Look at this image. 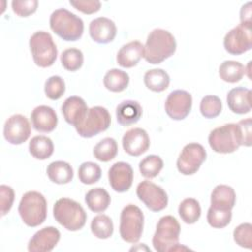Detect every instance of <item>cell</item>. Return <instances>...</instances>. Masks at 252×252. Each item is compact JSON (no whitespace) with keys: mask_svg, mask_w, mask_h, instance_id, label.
<instances>
[{"mask_svg":"<svg viewBox=\"0 0 252 252\" xmlns=\"http://www.w3.org/2000/svg\"><path fill=\"white\" fill-rule=\"evenodd\" d=\"M176 41L174 36L166 30H153L144 45V58L151 64H159L174 54Z\"/></svg>","mask_w":252,"mask_h":252,"instance_id":"1","label":"cell"},{"mask_svg":"<svg viewBox=\"0 0 252 252\" xmlns=\"http://www.w3.org/2000/svg\"><path fill=\"white\" fill-rule=\"evenodd\" d=\"M50 29L66 41H76L84 32V22L76 14L65 8L52 12L49 18Z\"/></svg>","mask_w":252,"mask_h":252,"instance_id":"2","label":"cell"},{"mask_svg":"<svg viewBox=\"0 0 252 252\" xmlns=\"http://www.w3.org/2000/svg\"><path fill=\"white\" fill-rule=\"evenodd\" d=\"M53 217L59 224L70 231L80 230L87 220V213L81 204L69 198H61L55 202Z\"/></svg>","mask_w":252,"mask_h":252,"instance_id":"3","label":"cell"},{"mask_svg":"<svg viewBox=\"0 0 252 252\" xmlns=\"http://www.w3.org/2000/svg\"><path fill=\"white\" fill-rule=\"evenodd\" d=\"M180 224L172 216L161 217L158 223L153 236V245L158 252H170L182 250L179 245Z\"/></svg>","mask_w":252,"mask_h":252,"instance_id":"4","label":"cell"},{"mask_svg":"<svg viewBox=\"0 0 252 252\" xmlns=\"http://www.w3.org/2000/svg\"><path fill=\"white\" fill-rule=\"evenodd\" d=\"M23 221L31 227L41 224L47 216V202L44 196L37 191L26 192L18 208Z\"/></svg>","mask_w":252,"mask_h":252,"instance_id":"5","label":"cell"},{"mask_svg":"<svg viewBox=\"0 0 252 252\" xmlns=\"http://www.w3.org/2000/svg\"><path fill=\"white\" fill-rule=\"evenodd\" d=\"M30 49L34 63L42 68L53 65L57 58V47L51 34L44 31H38L30 38Z\"/></svg>","mask_w":252,"mask_h":252,"instance_id":"6","label":"cell"},{"mask_svg":"<svg viewBox=\"0 0 252 252\" xmlns=\"http://www.w3.org/2000/svg\"><path fill=\"white\" fill-rule=\"evenodd\" d=\"M144 228V214L142 210L133 204L126 205L120 215L119 232L121 238L129 243L140 240Z\"/></svg>","mask_w":252,"mask_h":252,"instance_id":"7","label":"cell"},{"mask_svg":"<svg viewBox=\"0 0 252 252\" xmlns=\"http://www.w3.org/2000/svg\"><path fill=\"white\" fill-rule=\"evenodd\" d=\"M209 145L213 151L219 154H230L240 146L238 126L235 123H227L215 128L209 134Z\"/></svg>","mask_w":252,"mask_h":252,"instance_id":"8","label":"cell"},{"mask_svg":"<svg viewBox=\"0 0 252 252\" xmlns=\"http://www.w3.org/2000/svg\"><path fill=\"white\" fill-rule=\"evenodd\" d=\"M111 116L105 107L96 105L89 108L84 120L76 127L77 133L83 138H92L108 129Z\"/></svg>","mask_w":252,"mask_h":252,"instance_id":"9","label":"cell"},{"mask_svg":"<svg viewBox=\"0 0 252 252\" xmlns=\"http://www.w3.org/2000/svg\"><path fill=\"white\" fill-rule=\"evenodd\" d=\"M224 49L232 55H240L252 47L251 23H240L231 29L223 38Z\"/></svg>","mask_w":252,"mask_h":252,"instance_id":"10","label":"cell"},{"mask_svg":"<svg viewBox=\"0 0 252 252\" xmlns=\"http://www.w3.org/2000/svg\"><path fill=\"white\" fill-rule=\"evenodd\" d=\"M206 158L207 152L201 144L189 143L183 147L177 158V169L183 175H192L199 170Z\"/></svg>","mask_w":252,"mask_h":252,"instance_id":"11","label":"cell"},{"mask_svg":"<svg viewBox=\"0 0 252 252\" xmlns=\"http://www.w3.org/2000/svg\"><path fill=\"white\" fill-rule=\"evenodd\" d=\"M137 196L146 207L153 212H159L166 208L168 197L162 187L149 180L140 182L136 189Z\"/></svg>","mask_w":252,"mask_h":252,"instance_id":"12","label":"cell"},{"mask_svg":"<svg viewBox=\"0 0 252 252\" xmlns=\"http://www.w3.org/2000/svg\"><path fill=\"white\" fill-rule=\"evenodd\" d=\"M164 108L166 114L173 120L184 119L192 108V95L184 90L172 91L166 97Z\"/></svg>","mask_w":252,"mask_h":252,"instance_id":"13","label":"cell"},{"mask_svg":"<svg viewBox=\"0 0 252 252\" xmlns=\"http://www.w3.org/2000/svg\"><path fill=\"white\" fill-rule=\"evenodd\" d=\"M4 138L12 145L26 142L31 135V125L28 118L22 114L11 115L4 124Z\"/></svg>","mask_w":252,"mask_h":252,"instance_id":"14","label":"cell"},{"mask_svg":"<svg viewBox=\"0 0 252 252\" xmlns=\"http://www.w3.org/2000/svg\"><path fill=\"white\" fill-rule=\"evenodd\" d=\"M134 172L132 166L124 161H118L111 165L108 170V181L111 188L118 192H126L133 183Z\"/></svg>","mask_w":252,"mask_h":252,"instance_id":"15","label":"cell"},{"mask_svg":"<svg viewBox=\"0 0 252 252\" xmlns=\"http://www.w3.org/2000/svg\"><path fill=\"white\" fill-rule=\"evenodd\" d=\"M60 240V231L54 226H45L36 231L29 241L30 252H49Z\"/></svg>","mask_w":252,"mask_h":252,"instance_id":"16","label":"cell"},{"mask_svg":"<svg viewBox=\"0 0 252 252\" xmlns=\"http://www.w3.org/2000/svg\"><path fill=\"white\" fill-rule=\"evenodd\" d=\"M124 151L133 157H138L148 151L150 147V138L146 130L142 128L129 129L122 138Z\"/></svg>","mask_w":252,"mask_h":252,"instance_id":"17","label":"cell"},{"mask_svg":"<svg viewBox=\"0 0 252 252\" xmlns=\"http://www.w3.org/2000/svg\"><path fill=\"white\" fill-rule=\"evenodd\" d=\"M32 126L41 133L52 132L58 122L55 110L48 105H38L31 113Z\"/></svg>","mask_w":252,"mask_h":252,"instance_id":"18","label":"cell"},{"mask_svg":"<svg viewBox=\"0 0 252 252\" xmlns=\"http://www.w3.org/2000/svg\"><path fill=\"white\" fill-rule=\"evenodd\" d=\"M88 110L89 108L86 101L77 95L67 97L61 107L65 121L75 128L84 120Z\"/></svg>","mask_w":252,"mask_h":252,"instance_id":"19","label":"cell"},{"mask_svg":"<svg viewBox=\"0 0 252 252\" xmlns=\"http://www.w3.org/2000/svg\"><path fill=\"white\" fill-rule=\"evenodd\" d=\"M90 35L97 43L111 42L116 35V26L114 22L106 17L94 19L89 26Z\"/></svg>","mask_w":252,"mask_h":252,"instance_id":"20","label":"cell"},{"mask_svg":"<svg viewBox=\"0 0 252 252\" xmlns=\"http://www.w3.org/2000/svg\"><path fill=\"white\" fill-rule=\"evenodd\" d=\"M226 102L233 113H248L251 110V91L244 87L233 88L226 95Z\"/></svg>","mask_w":252,"mask_h":252,"instance_id":"21","label":"cell"},{"mask_svg":"<svg viewBox=\"0 0 252 252\" xmlns=\"http://www.w3.org/2000/svg\"><path fill=\"white\" fill-rule=\"evenodd\" d=\"M143 56L144 45L138 40H133L122 45L117 52L116 61L123 68H132L138 64Z\"/></svg>","mask_w":252,"mask_h":252,"instance_id":"22","label":"cell"},{"mask_svg":"<svg viewBox=\"0 0 252 252\" xmlns=\"http://www.w3.org/2000/svg\"><path fill=\"white\" fill-rule=\"evenodd\" d=\"M234 189L225 184L217 185L211 194V207L217 210L231 211L235 205Z\"/></svg>","mask_w":252,"mask_h":252,"instance_id":"23","label":"cell"},{"mask_svg":"<svg viewBox=\"0 0 252 252\" xmlns=\"http://www.w3.org/2000/svg\"><path fill=\"white\" fill-rule=\"evenodd\" d=\"M143 113L141 104L132 99L123 100L116 107V119L122 126H128L139 121Z\"/></svg>","mask_w":252,"mask_h":252,"instance_id":"24","label":"cell"},{"mask_svg":"<svg viewBox=\"0 0 252 252\" xmlns=\"http://www.w3.org/2000/svg\"><path fill=\"white\" fill-rule=\"evenodd\" d=\"M48 178L56 184L69 183L74 176L72 166L63 160H56L48 164L46 168Z\"/></svg>","mask_w":252,"mask_h":252,"instance_id":"25","label":"cell"},{"mask_svg":"<svg viewBox=\"0 0 252 252\" xmlns=\"http://www.w3.org/2000/svg\"><path fill=\"white\" fill-rule=\"evenodd\" d=\"M110 201L111 199L108 192L101 187L91 189L85 196L87 206L94 213L104 212L110 205Z\"/></svg>","mask_w":252,"mask_h":252,"instance_id":"26","label":"cell"},{"mask_svg":"<svg viewBox=\"0 0 252 252\" xmlns=\"http://www.w3.org/2000/svg\"><path fill=\"white\" fill-rule=\"evenodd\" d=\"M29 151L34 158L43 160L51 157L54 151V145L50 138L38 135L32 138L29 144Z\"/></svg>","mask_w":252,"mask_h":252,"instance_id":"27","label":"cell"},{"mask_svg":"<svg viewBox=\"0 0 252 252\" xmlns=\"http://www.w3.org/2000/svg\"><path fill=\"white\" fill-rule=\"evenodd\" d=\"M169 82L170 78L163 69H151L144 75V83L146 87L153 92H163L168 88Z\"/></svg>","mask_w":252,"mask_h":252,"instance_id":"28","label":"cell"},{"mask_svg":"<svg viewBox=\"0 0 252 252\" xmlns=\"http://www.w3.org/2000/svg\"><path fill=\"white\" fill-rule=\"evenodd\" d=\"M129 75L120 69H110L103 77L104 87L113 93L124 91L129 85Z\"/></svg>","mask_w":252,"mask_h":252,"instance_id":"29","label":"cell"},{"mask_svg":"<svg viewBox=\"0 0 252 252\" xmlns=\"http://www.w3.org/2000/svg\"><path fill=\"white\" fill-rule=\"evenodd\" d=\"M245 74V67L238 61L225 60L219 67L220 79L227 83L239 82Z\"/></svg>","mask_w":252,"mask_h":252,"instance_id":"30","label":"cell"},{"mask_svg":"<svg viewBox=\"0 0 252 252\" xmlns=\"http://www.w3.org/2000/svg\"><path fill=\"white\" fill-rule=\"evenodd\" d=\"M118 152V146L113 138L106 137L100 140L94 148L93 154L94 158L102 162L110 161L115 158Z\"/></svg>","mask_w":252,"mask_h":252,"instance_id":"31","label":"cell"},{"mask_svg":"<svg viewBox=\"0 0 252 252\" xmlns=\"http://www.w3.org/2000/svg\"><path fill=\"white\" fill-rule=\"evenodd\" d=\"M178 214L185 223H195L201 217V207L199 202L194 198L184 199L179 204Z\"/></svg>","mask_w":252,"mask_h":252,"instance_id":"32","label":"cell"},{"mask_svg":"<svg viewBox=\"0 0 252 252\" xmlns=\"http://www.w3.org/2000/svg\"><path fill=\"white\" fill-rule=\"evenodd\" d=\"M91 230L99 239L109 238L113 233L112 220L106 215H97L92 220Z\"/></svg>","mask_w":252,"mask_h":252,"instance_id":"33","label":"cell"},{"mask_svg":"<svg viewBox=\"0 0 252 252\" xmlns=\"http://www.w3.org/2000/svg\"><path fill=\"white\" fill-rule=\"evenodd\" d=\"M163 167V161L157 155H150L144 158L139 163V170L146 178L156 177Z\"/></svg>","mask_w":252,"mask_h":252,"instance_id":"34","label":"cell"},{"mask_svg":"<svg viewBox=\"0 0 252 252\" xmlns=\"http://www.w3.org/2000/svg\"><path fill=\"white\" fill-rule=\"evenodd\" d=\"M101 176V168L97 163L93 161L83 162L78 169V177L84 184H94L99 180Z\"/></svg>","mask_w":252,"mask_h":252,"instance_id":"35","label":"cell"},{"mask_svg":"<svg viewBox=\"0 0 252 252\" xmlns=\"http://www.w3.org/2000/svg\"><path fill=\"white\" fill-rule=\"evenodd\" d=\"M60 60L62 66L66 70L75 72L82 67L84 63V55L78 48H67L61 53Z\"/></svg>","mask_w":252,"mask_h":252,"instance_id":"36","label":"cell"},{"mask_svg":"<svg viewBox=\"0 0 252 252\" xmlns=\"http://www.w3.org/2000/svg\"><path fill=\"white\" fill-rule=\"evenodd\" d=\"M221 100L217 95H206L200 102V111L205 118H215L221 112Z\"/></svg>","mask_w":252,"mask_h":252,"instance_id":"37","label":"cell"},{"mask_svg":"<svg viewBox=\"0 0 252 252\" xmlns=\"http://www.w3.org/2000/svg\"><path fill=\"white\" fill-rule=\"evenodd\" d=\"M231 217V211L217 210L210 207L207 213V221L214 228H223L230 222Z\"/></svg>","mask_w":252,"mask_h":252,"instance_id":"38","label":"cell"},{"mask_svg":"<svg viewBox=\"0 0 252 252\" xmlns=\"http://www.w3.org/2000/svg\"><path fill=\"white\" fill-rule=\"evenodd\" d=\"M44 93L49 99H59L65 93L64 80L60 76L49 77L44 84Z\"/></svg>","mask_w":252,"mask_h":252,"instance_id":"39","label":"cell"},{"mask_svg":"<svg viewBox=\"0 0 252 252\" xmlns=\"http://www.w3.org/2000/svg\"><path fill=\"white\" fill-rule=\"evenodd\" d=\"M233 239L239 246L250 249L252 246V224L240 223L233 230Z\"/></svg>","mask_w":252,"mask_h":252,"instance_id":"40","label":"cell"},{"mask_svg":"<svg viewBox=\"0 0 252 252\" xmlns=\"http://www.w3.org/2000/svg\"><path fill=\"white\" fill-rule=\"evenodd\" d=\"M12 9L20 17H28L33 14L38 6L37 0H13Z\"/></svg>","mask_w":252,"mask_h":252,"instance_id":"41","label":"cell"},{"mask_svg":"<svg viewBox=\"0 0 252 252\" xmlns=\"http://www.w3.org/2000/svg\"><path fill=\"white\" fill-rule=\"evenodd\" d=\"M15 199V192L11 186L0 185V201H1V216H5L12 208Z\"/></svg>","mask_w":252,"mask_h":252,"instance_id":"42","label":"cell"},{"mask_svg":"<svg viewBox=\"0 0 252 252\" xmlns=\"http://www.w3.org/2000/svg\"><path fill=\"white\" fill-rule=\"evenodd\" d=\"M70 4L84 14H94L101 7L97 0H70Z\"/></svg>","mask_w":252,"mask_h":252,"instance_id":"43","label":"cell"},{"mask_svg":"<svg viewBox=\"0 0 252 252\" xmlns=\"http://www.w3.org/2000/svg\"><path fill=\"white\" fill-rule=\"evenodd\" d=\"M238 126V132L240 137V146H246L250 147L252 143L251 138V118H246L243 120H240L237 123Z\"/></svg>","mask_w":252,"mask_h":252,"instance_id":"44","label":"cell"},{"mask_svg":"<svg viewBox=\"0 0 252 252\" xmlns=\"http://www.w3.org/2000/svg\"><path fill=\"white\" fill-rule=\"evenodd\" d=\"M251 3L248 2L245 5L242 6L241 10H240V20L241 23H251L250 20V16H251Z\"/></svg>","mask_w":252,"mask_h":252,"instance_id":"45","label":"cell"}]
</instances>
